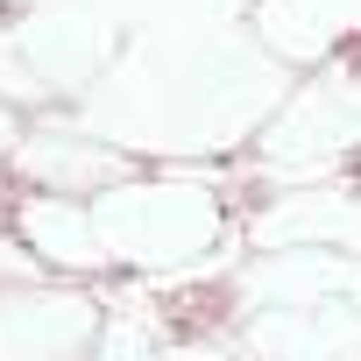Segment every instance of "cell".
Masks as SVG:
<instances>
[{
    "label": "cell",
    "mask_w": 361,
    "mask_h": 361,
    "mask_svg": "<svg viewBox=\"0 0 361 361\" xmlns=\"http://www.w3.org/2000/svg\"><path fill=\"white\" fill-rule=\"evenodd\" d=\"M290 92V64L234 22H156L92 78L78 121L135 156H227L248 142L276 99Z\"/></svg>",
    "instance_id": "cell-1"
},
{
    "label": "cell",
    "mask_w": 361,
    "mask_h": 361,
    "mask_svg": "<svg viewBox=\"0 0 361 361\" xmlns=\"http://www.w3.org/2000/svg\"><path fill=\"white\" fill-rule=\"evenodd\" d=\"M92 220H99L114 262L135 269L142 283L213 262V248L227 234L220 192L199 185V177H121V185L92 192Z\"/></svg>",
    "instance_id": "cell-2"
},
{
    "label": "cell",
    "mask_w": 361,
    "mask_h": 361,
    "mask_svg": "<svg viewBox=\"0 0 361 361\" xmlns=\"http://www.w3.org/2000/svg\"><path fill=\"white\" fill-rule=\"evenodd\" d=\"M114 57H121L114 15L85 8V0H36L29 15L0 22V99L8 106L85 99Z\"/></svg>",
    "instance_id": "cell-3"
},
{
    "label": "cell",
    "mask_w": 361,
    "mask_h": 361,
    "mask_svg": "<svg viewBox=\"0 0 361 361\" xmlns=\"http://www.w3.org/2000/svg\"><path fill=\"white\" fill-rule=\"evenodd\" d=\"M361 149V92L340 85L333 71L290 85L276 99V114L255 128V156L269 185H312V177H333L340 156Z\"/></svg>",
    "instance_id": "cell-4"
},
{
    "label": "cell",
    "mask_w": 361,
    "mask_h": 361,
    "mask_svg": "<svg viewBox=\"0 0 361 361\" xmlns=\"http://www.w3.org/2000/svg\"><path fill=\"white\" fill-rule=\"evenodd\" d=\"M106 298L64 290L43 276H8L0 283V361H64L99 347Z\"/></svg>",
    "instance_id": "cell-5"
},
{
    "label": "cell",
    "mask_w": 361,
    "mask_h": 361,
    "mask_svg": "<svg viewBox=\"0 0 361 361\" xmlns=\"http://www.w3.org/2000/svg\"><path fill=\"white\" fill-rule=\"evenodd\" d=\"M8 163L29 177V185H43V192H78V199L121 185V177H142V156L121 149V142H106V135L85 128V121H36V128H22L15 149H8Z\"/></svg>",
    "instance_id": "cell-6"
},
{
    "label": "cell",
    "mask_w": 361,
    "mask_h": 361,
    "mask_svg": "<svg viewBox=\"0 0 361 361\" xmlns=\"http://www.w3.org/2000/svg\"><path fill=\"white\" fill-rule=\"evenodd\" d=\"M255 248H361V192L340 177H312L290 185L276 206L248 220Z\"/></svg>",
    "instance_id": "cell-7"
},
{
    "label": "cell",
    "mask_w": 361,
    "mask_h": 361,
    "mask_svg": "<svg viewBox=\"0 0 361 361\" xmlns=\"http://www.w3.org/2000/svg\"><path fill=\"white\" fill-rule=\"evenodd\" d=\"M241 347L255 354H361V305L354 298H319V305H255L241 326Z\"/></svg>",
    "instance_id": "cell-8"
},
{
    "label": "cell",
    "mask_w": 361,
    "mask_h": 361,
    "mask_svg": "<svg viewBox=\"0 0 361 361\" xmlns=\"http://www.w3.org/2000/svg\"><path fill=\"white\" fill-rule=\"evenodd\" d=\"M15 227H22V241H29L50 269H64V276H99V269L114 262V248H106V234H99V220H92V199H78V192H43V185H36V199L15 206Z\"/></svg>",
    "instance_id": "cell-9"
},
{
    "label": "cell",
    "mask_w": 361,
    "mask_h": 361,
    "mask_svg": "<svg viewBox=\"0 0 361 361\" xmlns=\"http://www.w3.org/2000/svg\"><path fill=\"white\" fill-rule=\"evenodd\" d=\"M248 29L283 64H326L347 36H361V0H248Z\"/></svg>",
    "instance_id": "cell-10"
},
{
    "label": "cell",
    "mask_w": 361,
    "mask_h": 361,
    "mask_svg": "<svg viewBox=\"0 0 361 361\" xmlns=\"http://www.w3.org/2000/svg\"><path fill=\"white\" fill-rule=\"evenodd\" d=\"M319 71H333L340 85H354V92H361V36H347V43H340V50H333Z\"/></svg>",
    "instance_id": "cell-11"
},
{
    "label": "cell",
    "mask_w": 361,
    "mask_h": 361,
    "mask_svg": "<svg viewBox=\"0 0 361 361\" xmlns=\"http://www.w3.org/2000/svg\"><path fill=\"white\" fill-rule=\"evenodd\" d=\"M29 8H36V0H29ZM85 8H92V0H85Z\"/></svg>",
    "instance_id": "cell-12"
}]
</instances>
